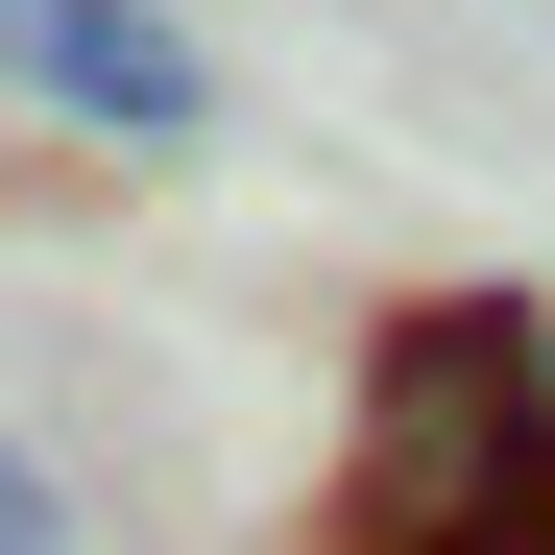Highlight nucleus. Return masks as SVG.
Here are the masks:
<instances>
[{
  "mask_svg": "<svg viewBox=\"0 0 555 555\" xmlns=\"http://www.w3.org/2000/svg\"><path fill=\"white\" fill-rule=\"evenodd\" d=\"M531 411H555V314H531Z\"/></svg>",
  "mask_w": 555,
  "mask_h": 555,
  "instance_id": "4",
  "label": "nucleus"
},
{
  "mask_svg": "<svg viewBox=\"0 0 555 555\" xmlns=\"http://www.w3.org/2000/svg\"><path fill=\"white\" fill-rule=\"evenodd\" d=\"M0 555H73V483H49L25 435H0Z\"/></svg>",
  "mask_w": 555,
  "mask_h": 555,
  "instance_id": "3",
  "label": "nucleus"
},
{
  "mask_svg": "<svg viewBox=\"0 0 555 555\" xmlns=\"http://www.w3.org/2000/svg\"><path fill=\"white\" fill-rule=\"evenodd\" d=\"M338 555H555V411H531V314L435 291L362 338V483Z\"/></svg>",
  "mask_w": 555,
  "mask_h": 555,
  "instance_id": "1",
  "label": "nucleus"
},
{
  "mask_svg": "<svg viewBox=\"0 0 555 555\" xmlns=\"http://www.w3.org/2000/svg\"><path fill=\"white\" fill-rule=\"evenodd\" d=\"M0 73H25L49 121H98V145H194L218 121V49L169 25V0H0Z\"/></svg>",
  "mask_w": 555,
  "mask_h": 555,
  "instance_id": "2",
  "label": "nucleus"
}]
</instances>
